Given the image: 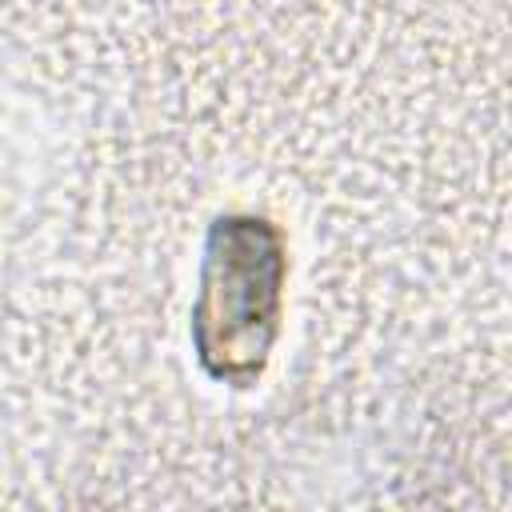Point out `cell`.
Listing matches in <instances>:
<instances>
[{"label":"cell","mask_w":512,"mask_h":512,"mask_svg":"<svg viewBox=\"0 0 512 512\" xmlns=\"http://www.w3.org/2000/svg\"><path fill=\"white\" fill-rule=\"evenodd\" d=\"M280 276V244L264 220L232 216L212 228L196 308V344L216 376L244 380L264 364L276 332Z\"/></svg>","instance_id":"1"}]
</instances>
